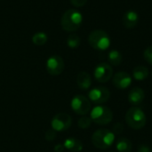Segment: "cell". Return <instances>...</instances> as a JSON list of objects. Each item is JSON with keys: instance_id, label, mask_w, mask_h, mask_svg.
<instances>
[{"instance_id": "cell-19", "label": "cell", "mask_w": 152, "mask_h": 152, "mask_svg": "<svg viewBox=\"0 0 152 152\" xmlns=\"http://www.w3.org/2000/svg\"><path fill=\"white\" fill-rule=\"evenodd\" d=\"M47 40L48 37L45 32H37L32 37V42L36 45H43L47 42Z\"/></svg>"}, {"instance_id": "cell-4", "label": "cell", "mask_w": 152, "mask_h": 152, "mask_svg": "<svg viewBox=\"0 0 152 152\" xmlns=\"http://www.w3.org/2000/svg\"><path fill=\"white\" fill-rule=\"evenodd\" d=\"M126 122L132 129H141L146 125V115L141 109L133 107L129 109L126 114Z\"/></svg>"}, {"instance_id": "cell-12", "label": "cell", "mask_w": 152, "mask_h": 152, "mask_svg": "<svg viewBox=\"0 0 152 152\" xmlns=\"http://www.w3.org/2000/svg\"><path fill=\"white\" fill-rule=\"evenodd\" d=\"M139 14L134 10L127 11L123 16V25L126 28H134L139 22Z\"/></svg>"}, {"instance_id": "cell-3", "label": "cell", "mask_w": 152, "mask_h": 152, "mask_svg": "<svg viewBox=\"0 0 152 152\" xmlns=\"http://www.w3.org/2000/svg\"><path fill=\"white\" fill-rule=\"evenodd\" d=\"M90 45L96 50L104 51L110 45V37L108 33L102 29H95L92 31L88 37Z\"/></svg>"}, {"instance_id": "cell-16", "label": "cell", "mask_w": 152, "mask_h": 152, "mask_svg": "<svg viewBox=\"0 0 152 152\" xmlns=\"http://www.w3.org/2000/svg\"><path fill=\"white\" fill-rule=\"evenodd\" d=\"M149 76V69L144 66H137L133 70V77L137 81H142Z\"/></svg>"}, {"instance_id": "cell-1", "label": "cell", "mask_w": 152, "mask_h": 152, "mask_svg": "<svg viewBox=\"0 0 152 152\" xmlns=\"http://www.w3.org/2000/svg\"><path fill=\"white\" fill-rule=\"evenodd\" d=\"M83 21V15L81 12L75 9H69L66 11L61 19V28L68 31L72 32L77 30Z\"/></svg>"}, {"instance_id": "cell-10", "label": "cell", "mask_w": 152, "mask_h": 152, "mask_svg": "<svg viewBox=\"0 0 152 152\" xmlns=\"http://www.w3.org/2000/svg\"><path fill=\"white\" fill-rule=\"evenodd\" d=\"M94 74L95 79L98 82L106 83L112 77L113 69L110 64L106 62H101L95 67Z\"/></svg>"}, {"instance_id": "cell-2", "label": "cell", "mask_w": 152, "mask_h": 152, "mask_svg": "<svg viewBox=\"0 0 152 152\" xmlns=\"http://www.w3.org/2000/svg\"><path fill=\"white\" fill-rule=\"evenodd\" d=\"M115 141V134L108 129H99L92 135L93 144L100 149L106 150L111 147Z\"/></svg>"}, {"instance_id": "cell-8", "label": "cell", "mask_w": 152, "mask_h": 152, "mask_svg": "<svg viewBox=\"0 0 152 152\" xmlns=\"http://www.w3.org/2000/svg\"><path fill=\"white\" fill-rule=\"evenodd\" d=\"M65 68L63 59L60 55H53L47 59L46 70L51 76H59Z\"/></svg>"}, {"instance_id": "cell-18", "label": "cell", "mask_w": 152, "mask_h": 152, "mask_svg": "<svg viewBox=\"0 0 152 152\" xmlns=\"http://www.w3.org/2000/svg\"><path fill=\"white\" fill-rule=\"evenodd\" d=\"M108 60H109V62L111 65L118 66V65L121 64V62L123 61V56H122L120 52H118L117 50H112V51H110L109 53Z\"/></svg>"}, {"instance_id": "cell-21", "label": "cell", "mask_w": 152, "mask_h": 152, "mask_svg": "<svg viewBox=\"0 0 152 152\" xmlns=\"http://www.w3.org/2000/svg\"><path fill=\"white\" fill-rule=\"evenodd\" d=\"M91 124H92V119H91V118L86 117V116L81 117V118L78 119V121H77V126H78V127L81 128V129H86V128L90 127Z\"/></svg>"}, {"instance_id": "cell-15", "label": "cell", "mask_w": 152, "mask_h": 152, "mask_svg": "<svg viewBox=\"0 0 152 152\" xmlns=\"http://www.w3.org/2000/svg\"><path fill=\"white\" fill-rule=\"evenodd\" d=\"M77 84L78 87L82 90L89 89L92 85L91 76L86 71L79 72L77 76Z\"/></svg>"}, {"instance_id": "cell-6", "label": "cell", "mask_w": 152, "mask_h": 152, "mask_svg": "<svg viewBox=\"0 0 152 152\" xmlns=\"http://www.w3.org/2000/svg\"><path fill=\"white\" fill-rule=\"evenodd\" d=\"M70 106L73 111L80 116H86L91 110L90 100L80 94L76 95L72 98Z\"/></svg>"}, {"instance_id": "cell-13", "label": "cell", "mask_w": 152, "mask_h": 152, "mask_svg": "<svg viewBox=\"0 0 152 152\" xmlns=\"http://www.w3.org/2000/svg\"><path fill=\"white\" fill-rule=\"evenodd\" d=\"M145 97V94L144 91L140 88V87H134L133 88L128 94V101L132 105H139L141 104Z\"/></svg>"}, {"instance_id": "cell-22", "label": "cell", "mask_w": 152, "mask_h": 152, "mask_svg": "<svg viewBox=\"0 0 152 152\" xmlns=\"http://www.w3.org/2000/svg\"><path fill=\"white\" fill-rule=\"evenodd\" d=\"M143 56H144V59L146 60V61L152 65V45L147 47L144 50Z\"/></svg>"}, {"instance_id": "cell-23", "label": "cell", "mask_w": 152, "mask_h": 152, "mask_svg": "<svg viewBox=\"0 0 152 152\" xmlns=\"http://www.w3.org/2000/svg\"><path fill=\"white\" fill-rule=\"evenodd\" d=\"M56 135H57V132H55L53 129H49L45 132V137L47 141H53L55 138H56Z\"/></svg>"}, {"instance_id": "cell-7", "label": "cell", "mask_w": 152, "mask_h": 152, "mask_svg": "<svg viewBox=\"0 0 152 152\" xmlns=\"http://www.w3.org/2000/svg\"><path fill=\"white\" fill-rule=\"evenodd\" d=\"M71 124L72 118L67 113H58L53 118L51 121L52 129H53L55 132L66 131L71 126Z\"/></svg>"}, {"instance_id": "cell-9", "label": "cell", "mask_w": 152, "mask_h": 152, "mask_svg": "<svg viewBox=\"0 0 152 152\" xmlns=\"http://www.w3.org/2000/svg\"><path fill=\"white\" fill-rule=\"evenodd\" d=\"M88 97L90 102L95 104H102L109 101L110 97V92L107 87L104 86H98L93 88L89 94Z\"/></svg>"}, {"instance_id": "cell-24", "label": "cell", "mask_w": 152, "mask_h": 152, "mask_svg": "<svg viewBox=\"0 0 152 152\" xmlns=\"http://www.w3.org/2000/svg\"><path fill=\"white\" fill-rule=\"evenodd\" d=\"M112 131H113V134H122L123 131H124V125L122 123H120V122L116 123L112 127Z\"/></svg>"}, {"instance_id": "cell-5", "label": "cell", "mask_w": 152, "mask_h": 152, "mask_svg": "<svg viewBox=\"0 0 152 152\" xmlns=\"http://www.w3.org/2000/svg\"><path fill=\"white\" fill-rule=\"evenodd\" d=\"M90 118L93 122L100 126H105L110 124L113 119V113L111 110L106 106H96L94 107L90 114Z\"/></svg>"}, {"instance_id": "cell-20", "label": "cell", "mask_w": 152, "mask_h": 152, "mask_svg": "<svg viewBox=\"0 0 152 152\" xmlns=\"http://www.w3.org/2000/svg\"><path fill=\"white\" fill-rule=\"evenodd\" d=\"M80 37L77 34H71L67 38V45L69 48L75 49L80 45Z\"/></svg>"}, {"instance_id": "cell-17", "label": "cell", "mask_w": 152, "mask_h": 152, "mask_svg": "<svg viewBox=\"0 0 152 152\" xmlns=\"http://www.w3.org/2000/svg\"><path fill=\"white\" fill-rule=\"evenodd\" d=\"M116 149L118 152H131L132 142L127 138H119L116 143Z\"/></svg>"}, {"instance_id": "cell-27", "label": "cell", "mask_w": 152, "mask_h": 152, "mask_svg": "<svg viewBox=\"0 0 152 152\" xmlns=\"http://www.w3.org/2000/svg\"><path fill=\"white\" fill-rule=\"evenodd\" d=\"M64 146H63V144H57L55 147H54V151L55 152H62L64 151Z\"/></svg>"}, {"instance_id": "cell-11", "label": "cell", "mask_w": 152, "mask_h": 152, "mask_svg": "<svg viewBox=\"0 0 152 152\" xmlns=\"http://www.w3.org/2000/svg\"><path fill=\"white\" fill-rule=\"evenodd\" d=\"M113 85L116 88L124 90L128 88L132 84V77L126 71H119L116 73L112 79Z\"/></svg>"}, {"instance_id": "cell-25", "label": "cell", "mask_w": 152, "mask_h": 152, "mask_svg": "<svg viewBox=\"0 0 152 152\" xmlns=\"http://www.w3.org/2000/svg\"><path fill=\"white\" fill-rule=\"evenodd\" d=\"M87 0H70V3L75 7H82L86 4Z\"/></svg>"}, {"instance_id": "cell-26", "label": "cell", "mask_w": 152, "mask_h": 152, "mask_svg": "<svg viewBox=\"0 0 152 152\" xmlns=\"http://www.w3.org/2000/svg\"><path fill=\"white\" fill-rule=\"evenodd\" d=\"M138 152H151V151L147 145L142 144L138 147Z\"/></svg>"}, {"instance_id": "cell-28", "label": "cell", "mask_w": 152, "mask_h": 152, "mask_svg": "<svg viewBox=\"0 0 152 152\" xmlns=\"http://www.w3.org/2000/svg\"><path fill=\"white\" fill-rule=\"evenodd\" d=\"M151 75H152V73H151Z\"/></svg>"}, {"instance_id": "cell-14", "label": "cell", "mask_w": 152, "mask_h": 152, "mask_svg": "<svg viewBox=\"0 0 152 152\" xmlns=\"http://www.w3.org/2000/svg\"><path fill=\"white\" fill-rule=\"evenodd\" d=\"M63 146L66 150L72 152H80L83 150V143L81 141L74 137L67 138L63 142Z\"/></svg>"}]
</instances>
